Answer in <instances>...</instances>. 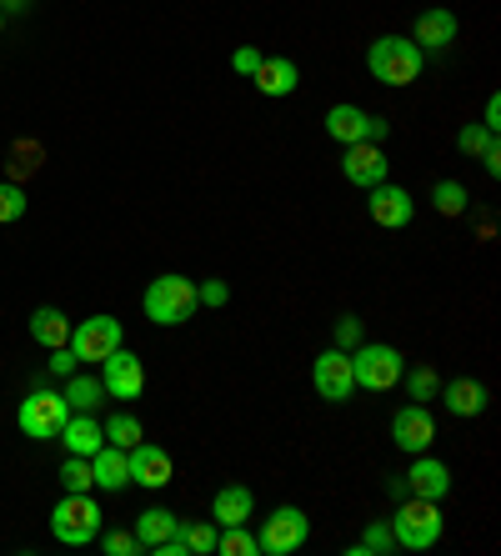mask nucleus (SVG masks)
Listing matches in <instances>:
<instances>
[{"instance_id":"41","label":"nucleus","mask_w":501,"mask_h":556,"mask_svg":"<svg viewBox=\"0 0 501 556\" xmlns=\"http://www.w3.org/2000/svg\"><path fill=\"white\" fill-rule=\"evenodd\" d=\"M386 136H391V121H386V116H366V141L386 146Z\"/></svg>"},{"instance_id":"8","label":"nucleus","mask_w":501,"mask_h":556,"mask_svg":"<svg viewBox=\"0 0 501 556\" xmlns=\"http://www.w3.org/2000/svg\"><path fill=\"white\" fill-rule=\"evenodd\" d=\"M311 387H316V396L322 402H351V391H356V376H351V351L331 346L322 351L316 362H311Z\"/></svg>"},{"instance_id":"40","label":"nucleus","mask_w":501,"mask_h":556,"mask_svg":"<svg viewBox=\"0 0 501 556\" xmlns=\"http://www.w3.org/2000/svg\"><path fill=\"white\" fill-rule=\"evenodd\" d=\"M76 351H71V346H55L51 351V366H46V371H51V376H61V381H65V376H76Z\"/></svg>"},{"instance_id":"20","label":"nucleus","mask_w":501,"mask_h":556,"mask_svg":"<svg viewBox=\"0 0 501 556\" xmlns=\"http://www.w3.org/2000/svg\"><path fill=\"white\" fill-rule=\"evenodd\" d=\"M412 40L422 46V51H447L451 40H456V15L451 11H422L416 15Z\"/></svg>"},{"instance_id":"21","label":"nucleus","mask_w":501,"mask_h":556,"mask_svg":"<svg viewBox=\"0 0 501 556\" xmlns=\"http://www.w3.org/2000/svg\"><path fill=\"white\" fill-rule=\"evenodd\" d=\"M437 396L447 402L451 416H481V412H487V387H481V381H472V376H462V381H447Z\"/></svg>"},{"instance_id":"2","label":"nucleus","mask_w":501,"mask_h":556,"mask_svg":"<svg viewBox=\"0 0 501 556\" xmlns=\"http://www.w3.org/2000/svg\"><path fill=\"white\" fill-rule=\"evenodd\" d=\"M141 306H146V321H155V326H180V321H191L201 301H196V281H191V276L166 271V276H155V281L146 286Z\"/></svg>"},{"instance_id":"34","label":"nucleus","mask_w":501,"mask_h":556,"mask_svg":"<svg viewBox=\"0 0 501 556\" xmlns=\"http://www.w3.org/2000/svg\"><path fill=\"white\" fill-rule=\"evenodd\" d=\"M401 381H406V391H412V402H431V396L441 391V376L431 371V366H416V371H406Z\"/></svg>"},{"instance_id":"15","label":"nucleus","mask_w":501,"mask_h":556,"mask_svg":"<svg viewBox=\"0 0 501 556\" xmlns=\"http://www.w3.org/2000/svg\"><path fill=\"white\" fill-rule=\"evenodd\" d=\"M406 492H412V496H426V502H441V496L451 492L447 462H437L431 452H416V456H412V471H406Z\"/></svg>"},{"instance_id":"25","label":"nucleus","mask_w":501,"mask_h":556,"mask_svg":"<svg viewBox=\"0 0 501 556\" xmlns=\"http://www.w3.org/2000/svg\"><path fill=\"white\" fill-rule=\"evenodd\" d=\"M171 531H176V511H166V506H146L141 517H136V536H141L146 552H151L155 542H166Z\"/></svg>"},{"instance_id":"24","label":"nucleus","mask_w":501,"mask_h":556,"mask_svg":"<svg viewBox=\"0 0 501 556\" xmlns=\"http://www.w3.org/2000/svg\"><path fill=\"white\" fill-rule=\"evenodd\" d=\"M65 406H71V412H101L105 406V387H101V376H65Z\"/></svg>"},{"instance_id":"43","label":"nucleus","mask_w":501,"mask_h":556,"mask_svg":"<svg viewBox=\"0 0 501 556\" xmlns=\"http://www.w3.org/2000/svg\"><path fill=\"white\" fill-rule=\"evenodd\" d=\"M481 126H487V130L501 126V96H491V101H487V116H481Z\"/></svg>"},{"instance_id":"9","label":"nucleus","mask_w":501,"mask_h":556,"mask_svg":"<svg viewBox=\"0 0 501 556\" xmlns=\"http://www.w3.org/2000/svg\"><path fill=\"white\" fill-rule=\"evenodd\" d=\"M116 346H126L116 316H86L80 326H71V351H76V362H96V366H101Z\"/></svg>"},{"instance_id":"16","label":"nucleus","mask_w":501,"mask_h":556,"mask_svg":"<svg viewBox=\"0 0 501 556\" xmlns=\"http://www.w3.org/2000/svg\"><path fill=\"white\" fill-rule=\"evenodd\" d=\"M256 91L271 96V101H286V96L301 86V71H296V61H286V55H266V61L256 65Z\"/></svg>"},{"instance_id":"10","label":"nucleus","mask_w":501,"mask_h":556,"mask_svg":"<svg viewBox=\"0 0 501 556\" xmlns=\"http://www.w3.org/2000/svg\"><path fill=\"white\" fill-rule=\"evenodd\" d=\"M101 387H105V396H111V402H136V396L146 391L141 356H136V351H126V346H116L101 362Z\"/></svg>"},{"instance_id":"37","label":"nucleus","mask_w":501,"mask_h":556,"mask_svg":"<svg viewBox=\"0 0 501 556\" xmlns=\"http://www.w3.org/2000/svg\"><path fill=\"white\" fill-rule=\"evenodd\" d=\"M361 341H366V326H361V316H341V321H336V346H341V351H356Z\"/></svg>"},{"instance_id":"28","label":"nucleus","mask_w":501,"mask_h":556,"mask_svg":"<svg viewBox=\"0 0 501 556\" xmlns=\"http://www.w3.org/2000/svg\"><path fill=\"white\" fill-rule=\"evenodd\" d=\"M216 552L221 556H261V542L246 531V521H241V527H221L216 531Z\"/></svg>"},{"instance_id":"1","label":"nucleus","mask_w":501,"mask_h":556,"mask_svg":"<svg viewBox=\"0 0 501 556\" xmlns=\"http://www.w3.org/2000/svg\"><path fill=\"white\" fill-rule=\"evenodd\" d=\"M422 65H426V51L412 36H381V40H372V51H366V71H372L381 86H397V91L422 76Z\"/></svg>"},{"instance_id":"13","label":"nucleus","mask_w":501,"mask_h":556,"mask_svg":"<svg viewBox=\"0 0 501 556\" xmlns=\"http://www.w3.org/2000/svg\"><path fill=\"white\" fill-rule=\"evenodd\" d=\"M126 462H130V486H146V492H161V486H171V452H161V446H151V441H136L126 452Z\"/></svg>"},{"instance_id":"31","label":"nucleus","mask_w":501,"mask_h":556,"mask_svg":"<svg viewBox=\"0 0 501 556\" xmlns=\"http://www.w3.org/2000/svg\"><path fill=\"white\" fill-rule=\"evenodd\" d=\"M26 211H30L26 186H21V181H5V186H0V226H11V220H21Z\"/></svg>"},{"instance_id":"12","label":"nucleus","mask_w":501,"mask_h":556,"mask_svg":"<svg viewBox=\"0 0 501 556\" xmlns=\"http://www.w3.org/2000/svg\"><path fill=\"white\" fill-rule=\"evenodd\" d=\"M341 176H347L351 186H361V191L381 186L386 176H391L386 146H376V141H356V146H347V155H341Z\"/></svg>"},{"instance_id":"7","label":"nucleus","mask_w":501,"mask_h":556,"mask_svg":"<svg viewBox=\"0 0 501 556\" xmlns=\"http://www.w3.org/2000/svg\"><path fill=\"white\" fill-rule=\"evenodd\" d=\"M306 536H311V517L301 506H276L271 521H261V531H256L261 556H291L306 546Z\"/></svg>"},{"instance_id":"32","label":"nucleus","mask_w":501,"mask_h":556,"mask_svg":"<svg viewBox=\"0 0 501 556\" xmlns=\"http://www.w3.org/2000/svg\"><path fill=\"white\" fill-rule=\"evenodd\" d=\"M61 486L65 492H90V486H96V477H90V456H65Z\"/></svg>"},{"instance_id":"11","label":"nucleus","mask_w":501,"mask_h":556,"mask_svg":"<svg viewBox=\"0 0 501 556\" xmlns=\"http://www.w3.org/2000/svg\"><path fill=\"white\" fill-rule=\"evenodd\" d=\"M391 441H397L406 456L431 452V441H437V416L426 412L422 402H406L397 416H391Z\"/></svg>"},{"instance_id":"22","label":"nucleus","mask_w":501,"mask_h":556,"mask_svg":"<svg viewBox=\"0 0 501 556\" xmlns=\"http://www.w3.org/2000/svg\"><path fill=\"white\" fill-rule=\"evenodd\" d=\"M366 116H372V111H361V105H331V111H326V136L341 146L366 141Z\"/></svg>"},{"instance_id":"30","label":"nucleus","mask_w":501,"mask_h":556,"mask_svg":"<svg viewBox=\"0 0 501 556\" xmlns=\"http://www.w3.org/2000/svg\"><path fill=\"white\" fill-rule=\"evenodd\" d=\"M101 431H105V441H111V446H121V452H130V446L141 441V421H136L130 412H116L111 421H101Z\"/></svg>"},{"instance_id":"23","label":"nucleus","mask_w":501,"mask_h":556,"mask_svg":"<svg viewBox=\"0 0 501 556\" xmlns=\"http://www.w3.org/2000/svg\"><path fill=\"white\" fill-rule=\"evenodd\" d=\"M30 341H40L46 351L71 346V316L55 311V306H40L36 316H30Z\"/></svg>"},{"instance_id":"39","label":"nucleus","mask_w":501,"mask_h":556,"mask_svg":"<svg viewBox=\"0 0 501 556\" xmlns=\"http://www.w3.org/2000/svg\"><path fill=\"white\" fill-rule=\"evenodd\" d=\"M261 61H266V55H261L256 46H236V51H231V71H236V76H256Z\"/></svg>"},{"instance_id":"29","label":"nucleus","mask_w":501,"mask_h":556,"mask_svg":"<svg viewBox=\"0 0 501 556\" xmlns=\"http://www.w3.org/2000/svg\"><path fill=\"white\" fill-rule=\"evenodd\" d=\"M431 206H437L441 216H466L472 195H466L462 181H437V186H431Z\"/></svg>"},{"instance_id":"35","label":"nucleus","mask_w":501,"mask_h":556,"mask_svg":"<svg viewBox=\"0 0 501 556\" xmlns=\"http://www.w3.org/2000/svg\"><path fill=\"white\" fill-rule=\"evenodd\" d=\"M96 542L105 546V556H141L146 546H141V536H136V531H101V536H96Z\"/></svg>"},{"instance_id":"17","label":"nucleus","mask_w":501,"mask_h":556,"mask_svg":"<svg viewBox=\"0 0 501 556\" xmlns=\"http://www.w3.org/2000/svg\"><path fill=\"white\" fill-rule=\"evenodd\" d=\"M61 441H65V452H71V456H90V452H101V446H105L101 416H96V412H76V416H65Z\"/></svg>"},{"instance_id":"4","label":"nucleus","mask_w":501,"mask_h":556,"mask_svg":"<svg viewBox=\"0 0 501 556\" xmlns=\"http://www.w3.org/2000/svg\"><path fill=\"white\" fill-rule=\"evenodd\" d=\"M391 536H397V546H406V552H426V546H437L441 542L437 502H426V496H406V502L397 506V517H391Z\"/></svg>"},{"instance_id":"14","label":"nucleus","mask_w":501,"mask_h":556,"mask_svg":"<svg viewBox=\"0 0 501 556\" xmlns=\"http://www.w3.org/2000/svg\"><path fill=\"white\" fill-rule=\"evenodd\" d=\"M366 211H372L376 226L397 231V226H406V220L416 216V201H412V191H406V186L381 181V186H372V201H366Z\"/></svg>"},{"instance_id":"33","label":"nucleus","mask_w":501,"mask_h":556,"mask_svg":"<svg viewBox=\"0 0 501 556\" xmlns=\"http://www.w3.org/2000/svg\"><path fill=\"white\" fill-rule=\"evenodd\" d=\"M491 141H497V130H487V126H481V121H472V126H462V130H456V151H462V155H472V161H476V155H481V151H487Z\"/></svg>"},{"instance_id":"18","label":"nucleus","mask_w":501,"mask_h":556,"mask_svg":"<svg viewBox=\"0 0 501 556\" xmlns=\"http://www.w3.org/2000/svg\"><path fill=\"white\" fill-rule=\"evenodd\" d=\"M90 477H96V486H101V492H126V486H130V462H126V452L105 441L101 452H90Z\"/></svg>"},{"instance_id":"5","label":"nucleus","mask_w":501,"mask_h":556,"mask_svg":"<svg viewBox=\"0 0 501 556\" xmlns=\"http://www.w3.org/2000/svg\"><path fill=\"white\" fill-rule=\"evenodd\" d=\"M351 376H356L361 391H391L406 376V356L397 346H376V341H361L351 351Z\"/></svg>"},{"instance_id":"19","label":"nucleus","mask_w":501,"mask_h":556,"mask_svg":"<svg viewBox=\"0 0 501 556\" xmlns=\"http://www.w3.org/2000/svg\"><path fill=\"white\" fill-rule=\"evenodd\" d=\"M251 511H256V492L251 486H221L211 496V521L216 527H241V521H251Z\"/></svg>"},{"instance_id":"3","label":"nucleus","mask_w":501,"mask_h":556,"mask_svg":"<svg viewBox=\"0 0 501 556\" xmlns=\"http://www.w3.org/2000/svg\"><path fill=\"white\" fill-rule=\"evenodd\" d=\"M101 521H105V511H101L96 496L90 492H65L51 511V536L65 542V546H86V542L101 536Z\"/></svg>"},{"instance_id":"27","label":"nucleus","mask_w":501,"mask_h":556,"mask_svg":"<svg viewBox=\"0 0 501 556\" xmlns=\"http://www.w3.org/2000/svg\"><path fill=\"white\" fill-rule=\"evenodd\" d=\"M397 546V536H391V521H366V531H361V542L351 546L347 556H386Z\"/></svg>"},{"instance_id":"38","label":"nucleus","mask_w":501,"mask_h":556,"mask_svg":"<svg viewBox=\"0 0 501 556\" xmlns=\"http://www.w3.org/2000/svg\"><path fill=\"white\" fill-rule=\"evenodd\" d=\"M196 301H201V306H226V301H231V286L226 281H196Z\"/></svg>"},{"instance_id":"44","label":"nucleus","mask_w":501,"mask_h":556,"mask_svg":"<svg viewBox=\"0 0 501 556\" xmlns=\"http://www.w3.org/2000/svg\"><path fill=\"white\" fill-rule=\"evenodd\" d=\"M0 11H5V15H26L30 0H0Z\"/></svg>"},{"instance_id":"42","label":"nucleus","mask_w":501,"mask_h":556,"mask_svg":"<svg viewBox=\"0 0 501 556\" xmlns=\"http://www.w3.org/2000/svg\"><path fill=\"white\" fill-rule=\"evenodd\" d=\"M476 161H481V166H487V176H501V151H497V141H491L487 151L476 155Z\"/></svg>"},{"instance_id":"36","label":"nucleus","mask_w":501,"mask_h":556,"mask_svg":"<svg viewBox=\"0 0 501 556\" xmlns=\"http://www.w3.org/2000/svg\"><path fill=\"white\" fill-rule=\"evenodd\" d=\"M36 170H40V146L21 141V146H15V161H11V176H15V181H26V176H36Z\"/></svg>"},{"instance_id":"6","label":"nucleus","mask_w":501,"mask_h":556,"mask_svg":"<svg viewBox=\"0 0 501 556\" xmlns=\"http://www.w3.org/2000/svg\"><path fill=\"white\" fill-rule=\"evenodd\" d=\"M65 416H71V406H65L61 391L36 387V391H26V402H21L15 421H21V431H26L30 441H51V437H61Z\"/></svg>"},{"instance_id":"26","label":"nucleus","mask_w":501,"mask_h":556,"mask_svg":"<svg viewBox=\"0 0 501 556\" xmlns=\"http://www.w3.org/2000/svg\"><path fill=\"white\" fill-rule=\"evenodd\" d=\"M216 521H176V536L186 542V552H196V556H211L216 552Z\"/></svg>"},{"instance_id":"45","label":"nucleus","mask_w":501,"mask_h":556,"mask_svg":"<svg viewBox=\"0 0 501 556\" xmlns=\"http://www.w3.org/2000/svg\"><path fill=\"white\" fill-rule=\"evenodd\" d=\"M0 30H5V11H0Z\"/></svg>"}]
</instances>
